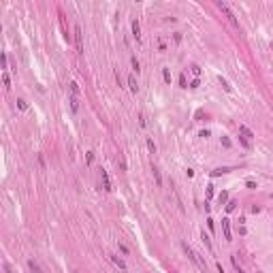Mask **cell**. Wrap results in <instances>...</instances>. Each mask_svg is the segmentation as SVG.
<instances>
[{"label": "cell", "instance_id": "1", "mask_svg": "<svg viewBox=\"0 0 273 273\" xmlns=\"http://www.w3.org/2000/svg\"><path fill=\"white\" fill-rule=\"evenodd\" d=\"M182 248H183V252L188 254V258H190V260H192V262H194V265L199 267L200 271H205V265H203V262L199 260V254H196V252H194V250H192V248H190L188 243H182Z\"/></svg>", "mask_w": 273, "mask_h": 273}, {"label": "cell", "instance_id": "2", "mask_svg": "<svg viewBox=\"0 0 273 273\" xmlns=\"http://www.w3.org/2000/svg\"><path fill=\"white\" fill-rule=\"evenodd\" d=\"M216 4H218V9H220V11H222V13H224V15H226V17H228V21H231V24H233V26H237V28H239V21H237V17H235V13H233V11H231V7H228V4H226V2H216Z\"/></svg>", "mask_w": 273, "mask_h": 273}, {"label": "cell", "instance_id": "3", "mask_svg": "<svg viewBox=\"0 0 273 273\" xmlns=\"http://www.w3.org/2000/svg\"><path fill=\"white\" fill-rule=\"evenodd\" d=\"M73 34H75V47H77V54H83V34H81V26H75Z\"/></svg>", "mask_w": 273, "mask_h": 273}, {"label": "cell", "instance_id": "4", "mask_svg": "<svg viewBox=\"0 0 273 273\" xmlns=\"http://www.w3.org/2000/svg\"><path fill=\"white\" fill-rule=\"evenodd\" d=\"M222 231H224V239H226V241H233V233H231V220H228V218L222 220Z\"/></svg>", "mask_w": 273, "mask_h": 273}, {"label": "cell", "instance_id": "5", "mask_svg": "<svg viewBox=\"0 0 273 273\" xmlns=\"http://www.w3.org/2000/svg\"><path fill=\"white\" fill-rule=\"evenodd\" d=\"M100 182H103V188L109 192V190H113L111 188V179H109V173L105 171V169H100Z\"/></svg>", "mask_w": 273, "mask_h": 273}, {"label": "cell", "instance_id": "6", "mask_svg": "<svg viewBox=\"0 0 273 273\" xmlns=\"http://www.w3.org/2000/svg\"><path fill=\"white\" fill-rule=\"evenodd\" d=\"M109 258L113 260V262H115V267H120L122 271H126V262H124V260H122V258H120L117 254H109Z\"/></svg>", "mask_w": 273, "mask_h": 273}, {"label": "cell", "instance_id": "7", "mask_svg": "<svg viewBox=\"0 0 273 273\" xmlns=\"http://www.w3.org/2000/svg\"><path fill=\"white\" fill-rule=\"evenodd\" d=\"M130 26H132V37L139 41V38H141V26H139V21H137V19H132V24H130Z\"/></svg>", "mask_w": 273, "mask_h": 273}, {"label": "cell", "instance_id": "8", "mask_svg": "<svg viewBox=\"0 0 273 273\" xmlns=\"http://www.w3.org/2000/svg\"><path fill=\"white\" fill-rule=\"evenodd\" d=\"M239 134H243L245 139H252V137H254V132H252V130H250L248 126H243V124L239 126Z\"/></svg>", "mask_w": 273, "mask_h": 273}, {"label": "cell", "instance_id": "9", "mask_svg": "<svg viewBox=\"0 0 273 273\" xmlns=\"http://www.w3.org/2000/svg\"><path fill=\"white\" fill-rule=\"evenodd\" d=\"M128 86H130V92H134V94H137L139 83H137V79H134V77H128Z\"/></svg>", "mask_w": 273, "mask_h": 273}, {"label": "cell", "instance_id": "10", "mask_svg": "<svg viewBox=\"0 0 273 273\" xmlns=\"http://www.w3.org/2000/svg\"><path fill=\"white\" fill-rule=\"evenodd\" d=\"M28 267H30V271H32V273H43V269L38 267L34 260H28Z\"/></svg>", "mask_w": 273, "mask_h": 273}, {"label": "cell", "instance_id": "11", "mask_svg": "<svg viewBox=\"0 0 273 273\" xmlns=\"http://www.w3.org/2000/svg\"><path fill=\"white\" fill-rule=\"evenodd\" d=\"M71 109L73 111L79 109V96H75V94H71Z\"/></svg>", "mask_w": 273, "mask_h": 273}, {"label": "cell", "instance_id": "12", "mask_svg": "<svg viewBox=\"0 0 273 273\" xmlns=\"http://www.w3.org/2000/svg\"><path fill=\"white\" fill-rule=\"evenodd\" d=\"M239 143H241V145L245 147V149H250V147H252V143H250V139H245L243 134H239Z\"/></svg>", "mask_w": 273, "mask_h": 273}, {"label": "cell", "instance_id": "13", "mask_svg": "<svg viewBox=\"0 0 273 273\" xmlns=\"http://www.w3.org/2000/svg\"><path fill=\"white\" fill-rule=\"evenodd\" d=\"M200 239H203V243L207 245V250H211V239H209V235H205V231L200 233Z\"/></svg>", "mask_w": 273, "mask_h": 273}, {"label": "cell", "instance_id": "14", "mask_svg": "<svg viewBox=\"0 0 273 273\" xmlns=\"http://www.w3.org/2000/svg\"><path fill=\"white\" fill-rule=\"evenodd\" d=\"M218 81H220V83H222V88H224V90H226V92H233V88L228 86V81H226L224 77H218Z\"/></svg>", "mask_w": 273, "mask_h": 273}, {"label": "cell", "instance_id": "15", "mask_svg": "<svg viewBox=\"0 0 273 273\" xmlns=\"http://www.w3.org/2000/svg\"><path fill=\"white\" fill-rule=\"evenodd\" d=\"M2 83H4V90H11V79H9V75H7V73L2 75Z\"/></svg>", "mask_w": 273, "mask_h": 273}, {"label": "cell", "instance_id": "16", "mask_svg": "<svg viewBox=\"0 0 273 273\" xmlns=\"http://www.w3.org/2000/svg\"><path fill=\"white\" fill-rule=\"evenodd\" d=\"M190 71H192V75H194L196 79L200 77V66H199V64H192V66H190Z\"/></svg>", "mask_w": 273, "mask_h": 273}, {"label": "cell", "instance_id": "17", "mask_svg": "<svg viewBox=\"0 0 273 273\" xmlns=\"http://www.w3.org/2000/svg\"><path fill=\"white\" fill-rule=\"evenodd\" d=\"M154 177H156V183H158V186H162V177H160V171H158L156 166H154Z\"/></svg>", "mask_w": 273, "mask_h": 273}, {"label": "cell", "instance_id": "18", "mask_svg": "<svg viewBox=\"0 0 273 273\" xmlns=\"http://www.w3.org/2000/svg\"><path fill=\"white\" fill-rule=\"evenodd\" d=\"M162 77H164L166 83H171V71H169V68H162Z\"/></svg>", "mask_w": 273, "mask_h": 273}, {"label": "cell", "instance_id": "19", "mask_svg": "<svg viewBox=\"0 0 273 273\" xmlns=\"http://www.w3.org/2000/svg\"><path fill=\"white\" fill-rule=\"evenodd\" d=\"M71 94H75V96H79V86H77L75 81H71Z\"/></svg>", "mask_w": 273, "mask_h": 273}, {"label": "cell", "instance_id": "20", "mask_svg": "<svg viewBox=\"0 0 273 273\" xmlns=\"http://www.w3.org/2000/svg\"><path fill=\"white\" fill-rule=\"evenodd\" d=\"M147 149H149L152 154H156V143H154L152 139H147Z\"/></svg>", "mask_w": 273, "mask_h": 273}, {"label": "cell", "instance_id": "21", "mask_svg": "<svg viewBox=\"0 0 273 273\" xmlns=\"http://www.w3.org/2000/svg\"><path fill=\"white\" fill-rule=\"evenodd\" d=\"M218 200H220V205H224V203H228V194H226V192H222V194H220V196H218Z\"/></svg>", "mask_w": 273, "mask_h": 273}, {"label": "cell", "instance_id": "22", "mask_svg": "<svg viewBox=\"0 0 273 273\" xmlns=\"http://www.w3.org/2000/svg\"><path fill=\"white\" fill-rule=\"evenodd\" d=\"M235 207H237V200H228L226 203V211H233Z\"/></svg>", "mask_w": 273, "mask_h": 273}, {"label": "cell", "instance_id": "23", "mask_svg": "<svg viewBox=\"0 0 273 273\" xmlns=\"http://www.w3.org/2000/svg\"><path fill=\"white\" fill-rule=\"evenodd\" d=\"M17 107H19L21 111H26V109H28V105H26V100H24V98H19V100H17Z\"/></svg>", "mask_w": 273, "mask_h": 273}, {"label": "cell", "instance_id": "24", "mask_svg": "<svg viewBox=\"0 0 273 273\" xmlns=\"http://www.w3.org/2000/svg\"><path fill=\"white\" fill-rule=\"evenodd\" d=\"M130 64H132V71H137V73H139V60H137V58H132V60H130Z\"/></svg>", "mask_w": 273, "mask_h": 273}, {"label": "cell", "instance_id": "25", "mask_svg": "<svg viewBox=\"0 0 273 273\" xmlns=\"http://www.w3.org/2000/svg\"><path fill=\"white\" fill-rule=\"evenodd\" d=\"M200 86V79H194V81H192V83H190V86H188V88H192V90H196V88H199Z\"/></svg>", "mask_w": 273, "mask_h": 273}, {"label": "cell", "instance_id": "26", "mask_svg": "<svg viewBox=\"0 0 273 273\" xmlns=\"http://www.w3.org/2000/svg\"><path fill=\"white\" fill-rule=\"evenodd\" d=\"M222 173H228V169L222 166V169H216V171H214V175H222Z\"/></svg>", "mask_w": 273, "mask_h": 273}, {"label": "cell", "instance_id": "27", "mask_svg": "<svg viewBox=\"0 0 273 273\" xmlns=\"http://www.w3.org/2000/svg\"><path fill=\"white\" fill-rule=\"evenodd\" d=\"M211 196H214V186L209 183V186H207V199H211Z\"/></svg>", "mask_w": 273, "mask_h": 273}, {"label": "cell", "instance_id": "28", "mask_svg": "<svg viewBox=\"0 0 273 273\" xmlns=\"http://www.w3.org/2000/svg\"><path fill=\"white\" fill-rule=\"evenodd\" d=\"M245 186H248L250 190H256V182H252V179H248V182H245Z\"/></svg>", "mask_w": 273, "mask_h": 273}, {"label": "cell", "instance_id": "29", "mask_svg": "<svg viewBox=\"0 0 273 273\" xmlns=\"http://www.w3.org/2000/svg\"><path fill=\"white\" fill-rule=\"evenodd\" d=\"M179 86H182V88H188V83H186V75L179 77Z\"/></svg>", "mask_w": 273, "mask_h": 273}, {"label": "cell", "instance_id": "30", "mask_svg": "<svg viewBox=\"0 0 273 273\" xmlns=\"http://www.w3.org/2000/svg\"><path fill=\"white\" fill-rule=\"evenodd\" d=\"M209 134H211V132H209V130H200V134H199V137H203V139H207V137H209Z\"/></svg>", "mask_w": 273, "mask_h": 273}, {"label": "cell", "instance_id": "31", "mask_svg": "<svg viewBox=\"0 0 273 273\" xmlns=\"http://www.w3.org/2000/svg\"><path fill=\"white\" fill-rule=\"evenodd\" d=\"M7 64H9V62H7V54H2V68H9Z\"/></svg>", "mask_w": 273, "mask_h": 273}, {"label": "cell", "instance_id": "32", "mask_svg": "<svg viewBox=\"0 0 273 273\" xmlns=\"http://www.w3.org/2000/svg\"><path fill=\"white\" fill-rule=\"evenodd\" d=\"M222 143H224V147H231V141H228L226 137H222Z\"/></svg>", "mask_w": 273, "mask_h": 273}, {"label": "cell", "instance_id": "33", "mask_svg": "<svg viewBox=\"0 0 273 273\" xmlns=\"http://www.w3.org/2000/svg\"><path fill=\"white\" fill-rule=\"evenodd\" d=\"M2 267H4V273H13V271H11V267H9V265H7V262H4V265H2Z\"/></svg>", "mask_w": 273, "mask_h": 273}, {"label": "cell", "instance_id": "34", "mask_svg": "<svg viewBox=\"0 0 273 273\" xmlns=\"http://www.w3.org/2000/svg\"><path fill=\"white\" fill-rule=\"evenodd\" d=\"M216 269H218V273H224V269H222V265H216Z\"/></svg>", "mask_w": 273, "mask_h": 273}, {"label": "cell", "instance_id": "35", "mask_svg": "<svg viewBox=\"0 0 273 273\" xmlns=\"http://www.w3.org/2000/svg\"><path fill=\"white\" fill-rule=\"evenodd\" d=\"M271 199H273V196H271Z\"/></svg>", "mask_w": 273, "mask_h": 273}]
</instances>
